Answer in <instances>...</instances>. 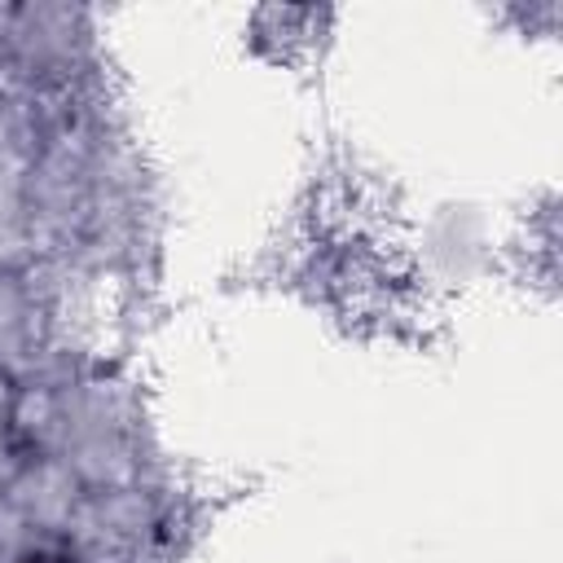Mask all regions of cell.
<instances>
[{"mask_svg":"<svg viewBox=\"0 0 563 563\" xmlns=\"http://www.w3.org/2000/svg\"><path fill=\"white\" fill-rule=\"evenodd\" d=\"M26 563H62V559H44V554H40V559H26Z\"/></svg>","mask_w":563,"mask_h":563,"instance_id":"obj_1","label":"cell"}]
</instances>
